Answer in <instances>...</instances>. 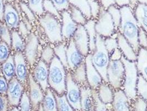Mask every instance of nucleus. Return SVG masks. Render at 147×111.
<instances>
[{"label":"nucleus","instance_id":"nucleus-1","mask_svg":"<svg viewBox=\"0 0 147 111\" xmlns=\"http://www.w3.org/2000/svg\"><path fill=\"white\" fill-rule=\"evenodd\" d=\"M119 10L121 21L118 32L124 36L137 54L140 48L138 40L140 26L133 11L129 6L119 7Z\"/></svg>","mask_w":147,"mask_h":111},{"label":"nucleus","instance_id":"nucleus-2","mask_svg":"<svg viewBox=\"0 0 147 111\" xmlns=\"http://www.w3.org/2000/svg\"><path fill=\"white\" fill-rule=\"evenodd\" d=\"M67 70L55 55L49 67L48 83L55 93L63 95L66 92Z\"/></svg>","mask_w":147,"mask_h":111},{"label":"nucleus","instance_id":"nucleus-3","mask_svg":"<svg viewBox=\"0 0 147 111\" xmlns=\"http://www.w3.org/2000/svg\"><path fill=\"white\" fill-rule=\"evenodd\" d=\"M91 54V61L94 66L100 74L103 81L108 82L107 69L110 62V54L107 52L105 44L104 38L97 33L96 48Z\"/></svg>","mask_w":147,"mask_h":111},{"label":"nucleus","instance_id":"nucleus-4","mask_svg":"<svg viewBox=\"0 0 147 111\" xmlns=\"http://www.w3.org/2000/svg\"><path fill=\"white\" fill-rule=\"evenodd\" d=\"M125 67V77L122 89L129 100H134L137 97V83L138 72L136 61H129L123 56L121 58Z\"/></svg>","mask_w":147,"mask_h":111},{"label":"nucleus","instance_id":"nucleus-5","mask_svg":"<svg viewBox=\"0 0 147 111\" xmlns=\"http://www.w3.org/2000/svg\"><path fill=\"white\" fill-rule=\"evenodd\" d=\"M39 22L51 42L58 44L64 41L61 35V25L57 18L46 13L40 17Z\"/></svg>","mask_w":147,"mask_h":111},{"label":"nucleus","instance_id":"nucleus-6","mask_svg":"<svg viewBox=\"0 0 147 111\" xmlns=\"http://www.w3.org/2000/svg\"><path fill=\"white\" fill-rule=\"evenodd\" d=\"M125 72V67L121 60H110L107 69V76L108 83L115 91L122 89Z\"/></svg>","mask_w":147,"mask_h":111},{"label":"nucleus","instance_id":"nucleus-7","mask_svg":"<svg viewBox=\"0 0 147 111\" xmlns=\"http://www.w3.org/2000/svg\"><path fill=\"white\" fill-rule=\"evenodd\" d=\"M96 33L104 38L112 36L117 32L110 14L101 6L95 24Z\"/></svg>","mask_w":147,"mask_h":111},{"label":"nucleus","instance_id":"nucleus-8","mask_svg":"<svg viewBox=\"0 0 147 111\" xmlns=\"http://www.w3.org/2000/svg\"><path fill=\"white\" fill-rule=\"evenodd\" d=\"M65 93L66 99L74 110L81 111L80 87L74 82L70 71H67Z\"/></svg>","mask_w":147,"mask_h":111},{"label":"nucleus","instance_id":"nucleus-9","mask_svg":"<svg viewBox=\"0 0 147 111\" xmlns=\"http://www.w3.org/2000/svg\"><path fill=\"white\" fill-rule=\"evenodd\" d=\"M66 57L68 71L71 72L85 62V57L79 51L74 42L73 38L68 41L66 45Z\"/></svg>","mask_w":147,"mask_h":111},{"label":"nucleus","instance_id":"nucleus-10","mask_svg":"<svg viewBox=\"0 0 147 111\" xmlns=\"http://www.w3.org/2000/svg\"><path fill=\"white\" fill-rule=\"evenodd\" d=\"M24 91V86L16 77L8 82V87L7 91L8 103L11 106H18Z\"/></svg>","mask_w":147,"mask_h":111},{"label":"nucleus","instance_id":"nucleus-11","mask_svg":"<svg viewBox=\"0 0 147 111\" xmlns=\"http://www.w3.org/2000/svg\"><path fill=\"white\" fill-rule=\"evenodd\" d=\"M73 39L79 51L83 56L86 57L90 53L89 40L87 32L83 25H78Z\"/></svg>","mask_w":147,"mask_h":111},{"label":"nucleus","instance_id":"nucleus-12","mask_svg":"<svg viewBox=\"0 0 147 111\" xmlns=\"http://www.w3.org/2000/svg\"><path fill=\"white\" fill-rule=\"evenodd\" d=\"M85 63L88 86L91 89L96 90L103 82V80L92 63L91 53H89L85 57Z\"/></svg>","mask_w":147,"mask_h":111},{"label":"nucleus","instance_id":"nucleus-13","mask_svg":"<svg viewBox=\"0 0 147 111\" xmlns=\"http://www.w3.org/2000/svg\"><path fill=\"white\" fill-rule=\"evenodd\" d=\"M61 16V35L63 41H69L71 39L78 28V25L71 18L69 11L60 12Z\"/></svg>","mask_w":147,"mask_h":111},{"label":"nucleus","instance_id":"nucleus-14","mask_svg":"<svg viewBox=\"0 0 147 111\" xmlns=\"http://www.w3.org/2000/svg\"><path fill=\"white\" fill-rule=\"evenodd\" d=\"M48 65L40 59L37 63L33 70V78L41 87L43 92H45L48 88Z\"/></svg>","mask_w":147,"mask_h":111},{"label":"nucleus","instance_id":"nucleus-15","mask_svg":"<svg viewBox=\"0 0 147 111\" xmlns=\"http://www.w3.org/2000/svg\"><path fill=\"white\" fill-rule=\"evenodd\" d=\"M14 59L15 77L23 84H24L29 77L28 75V69L25 57L23 55V52H16Z\"/></svg>","mask_w":147,"mask_h":111},{"label":"nucleus","instance_id":"nucleus-16","mask_svg":"<svg viewBox=\"0 0 147 111\" xmlns=\"http://www.w3.org/2000/svg\"><path fill=\"white\" fill-rule=\"evenodd\" d=\"M38 41L37 36L33 33L27 37L24 49V57L30 66H33L37 60Z\"/></svg>","mask_w":147,"mask_h":111},{"label":"nucleus","instance_id":"nucleus-17","mask_svg":"<svg viewBox=\"0 0 147 111\" xmlns=\"http://www.w3.org/2000/svg\"><path fill=\"white\" fill-rule=\"evenodd\" d=\"M30 87V98L34 109H37L44 98L43 91L33 78L32 74L28 77Z\"/></svg>","mask_w":147,"mask_h":111},{"label":"nucleus","instance_id":"nucleus-18","mask_svg":"<svg viewBox=\"0 0 147 111\" xmlns=\"http://www.w3.org/2000/svg\"><path fill=\"white\" fill-rule=\"evenodd\" d=\"M3 20L9 30L18 28L20 15L17 9L10 3H5Z\"/></svg>","mask_w":147,"mask_h":111},{"label":"nucleus","instance_id":"nucleus-19","mask_svg":"<svg viewBox=\"0 0 147 111\" xmlns=\"http://www.w3.org/2000/svg\"><path fill=\"white\" fill-rule=\"evenodd\" d=\"M81 111H95V101L92 90L88 86H81Z\"/></svg>","mask_w":147,"mask_h":111},{"label":"nucleus","instance_id":"nucleus-20","mask_svg":"<svg viewBox=\"0 0 147 111\" xmlns=\"http://www.w3.org/2000/svg\"><path fill=\"white\" fill-rule=\"evenodd\" d=\"M117 39L118 48L122 52L123 56L129 61H136L137 54L124 36L118 32Z\"/></svg>","mask_w":147,"mask_h":111},{"label":"nucleus","instance_id":"nucleus-21","mask_svg":"<svg viewBox=\"0 0 147 111\" xmlns=\"http://www.w3.org/2000/svg\"><path fill=\"white\" fill-rule=\"evenodd\" d=\"M129 99L122 89L114 91V97L112 102L113 111H130Z\"/></svg>","mask_w":147,"mask_h":111},{"label":"nucleus","instance_id":"nucleus-22","mask_svg":"<svg viewBox=\"0 0 147 111\" xmlns=\"http://www.w3.org/2000/svg\"><path fill=\"white\" fill-rule=\"evenodd\" d=\"M101 102L106 104H111L113 100L114 91L108 82L103 81L96 89Z\"/></svg>","mask_w":147,"mask_h":111},{"label":"nucleus","instance_id":"nucleus-23","mask_svg":"<svg viewBox=\"0 0 147 111\" xmlns=\"http://www.w3.org/2000/svg\"><path fill=\"white\" fill-rule=\"evenodd\" d=\"M136 62L138 74L147 81V49L140 48Z\"/></svg>","mask_w":147,"mask_h":111},{"label":"nucleus","instance_id":"nucleus-24","mask_svg":"<svg viewBox=\"0 0 147 111\" xmlns=\"http://www.w3.org/2000/svg\"><path fill=\"white\" fill-rule=\"evenodd\" d=\"M133 12L140 27L147 33V5L138 3Z\"/></svg>","mask_w":147,"mask_h":111},{"label":"nucleus","instance_id":"nucleus-25","mask_svg":"<svg viewBox=\"0 0 147 111\" xmlns=\"http://www.w3.org/2000/svg\"><path fill=\"white\" fill-rule=\"evenodd\" d=\"M96 20L91 18L87 21L84 25L87 32L89 40V50L90 53H92L96 48V40L97 33L95 30V24Z\"/></svg>","mask_w":147,"mask_h":111},{"label":"nucleus","instance_id":"nucleus-26","mask_svg":"<svg viewBox=\"0 0 147 111\" xmlns=\"http://www.w3.org/2000/svg\"><path fill=\"white\" fill-rule=\"evenodd\" d=\"M70 72L74 81L79 86H80V87L88 86L86 77L85 62Z\"/></svg>","mask_w":147,"mask_h":111},{"label":"nucleus","instance_id":"nucleus-27","mask_svg":"<svg viewBox=\"0 0 147 111\" xmlns=\"http://www.w3.org/2000/svg\"><path fill=\"white\" fill-rule=\"evenodd\" d=\"M42 101V107L44 111H58L57 104L54 93L48 88Z\"/></svg>","mask_w":147,"mask_h":111},{"label":"nucleus","instance_id":"nucleus-28","mask_svg":"<svg viewBox=\"0 0 147 111\" xmlns=\"http://www.w3.org/2000/svg\"><path fill=\"white\" fill-rule=\"evenodd\" d=\"M2 72L4 77L9 81L15 76V63L14 56L10 55L2 65Z\"/></svg>","mask_w":147,"mask_h":111},{"label":"nucleus","instance_id":"nucleus-29","mask_svg":"<svg viewBox=\"0 0 147 111\" xmlns=\"http://www.w3.org/2000/svg\"><path fill=\"white\" fill-rule=\"evenodd\" d=\"M26 44L22 39L20 33L16 31L11 32V47L16 52H23L24 51Z\"/></svg>","mask_w":147,"mask_h":111},{"label":"nucleus","instance_id":"nucleus-30","mask_svg":"<svg viewBox=\"0 0 147 111\" xmlns=\"http://www.w3.org/2000/svg\"><path fill=\"white\" fill-rule=\"evenodd\" d=\"M69 2L70 5L80 10L88 20L91 18L90 8L88 0H69Z\"/></svg>","mask_w":147,"mask_h":111},{"label":"nucleus","instance_id":"nucleus-31","mask_svg":"<svg viewBox=\"0 0 147 111\" xmlns=\"http://www.w3.org/2000/svg\"><path fill=\"white\" fill-rule=\"evenodd\" d=\"M66 46L64 43L61 42L58 44L57 45L54 47V51L55 55L58 58L60 61L65 67L67 71H68V65L67 62V57H66Z\"/></svg>","mask_w":147,"mask_h":111},{"label":"nucleus","instance_id":"nucleus-32","mask_svg":"<svg viewBox=\"0 0 147 111\" xmlns=\"http://www.w3.org/2000/svg\"><path fill=\"white\" fill-rule=\"evenodd\" d=\"M69 12L73 20L78 25H81L84 26L88 20L85 17V16L83 15L80 10L71 5H70Z\"/></svg>","mask_w":147,"mask_h":111},{"label":"nucleus","instance_id":"nucleus-33","mask_svg":"<svg viewBox=\"0 0 147 111\" xmlns=\"http://www.w3.org/2000/svg\"><path fill=\"white\" fill-rule=\"evenodd\" d=\"M107 11L110 14L113 22L115 30L118 32L121 21V14L119 7L116 5H113L108 8Z\"/></svg>","mask_w":147,"mask_h":111},{"label":"nucleus","instance_id":"nucleus-34","mask_svg":"<svg viewBox=\"0 0 147 111\" xmlns=\"http://www.w3.org/2000/svg\"><path fill=\"white\" fill-rule=\"evenodd\" d=\"M54 95L57 101L58 111H75L68 102L65 94L61 96L57 93H54Z\"/></svg>","mask_w":147,"mask_h":111},{"label":"nucleus","instance_id":"nucleus-35","mask_svg":"<svg viewBox=\"0 0 147 111\" xmlns=\"http://www.w3.org/2000/svg\"><path fill=\"white\" fill-rule=\"evenodd\" d=\"M137 94L147 102V81L138 74L137 83Z\"/></svg>","mask_w":147,"mask_h":111},{"label":"nucleus","instance_id":"nucleus-36","mask_svg":"<svg viewBox=\"0 0 147 111\" xmlns=\"http://www.w3.org/2000/svg\"><path fill=\"white\" fill-rule=\"evenodd\" d=\"M28 3V6L32 12L38 16H42L44 14L43 8L44 0H27Z\"/></svg>","mask_w":147,"mask_h":111},{"label":"nucleus","instance_id":"nucleus-37","mask_svg":"<svg viewBox=\"0 0 147 111\" xmlns=\"http://www.w3.org/2000/svg\"><path fill=\"white\" fill-rule=\"evenodd\" d=\"M43 8L44 11L47 13L53 15L57 18L59 21H61V16L60 13L54 5L52 0H44L43 1Z\"/></svg>","mask_w":147,"mask_h":111},{"label":"nucleus","instance_id":"nucleus-38","mask_svg":"<svg viewBox=\"0 0 147 111\" xmlns=\"http://www.w3.org/2000/svg\"><path fill=\"white\" fill-rule=\"evenodd\" d=\"M0 37L2 41L11 47V33L5 23H0Z\"/></svg>","mask_w":147,"mask_h":111},{"label":"nucleus","instance_id":"nucleus-39","mask_svg":"<svg viewBox=\"0 0 147 111\" xmlns=\"http://www.w3.org/2000/svg\"><path fill=\"white\" fill-rule=\"evenodd\" d=\"M54 56L55 53L54 50L49 45H48L44 48V50L42 52L41 59L48 65H49Z\"/></svg>","mask_w":147,"mask_h":111},{"label":"nucleus","instance_id":"nucleus-40","mask_svg":"<svg viewBox=\"0 0 147 111\" xmlns=\"http://www.w3.org/2000/svg\"><path fill=\"white\" fill-rule=\"evenodd\" d=\"M88 1L90 8L91 18L97 20L101 7V3L100 1L96 0H88Z\"/></svg>","mask_w":147,"mask_h":111},{"label":"nucleus","instance_id":"nucleus-41","mask_svg":"<svg viewBox=\"0 0 147 111\" xmlns=\"http://www.w3.org/2000/svg\"><path fill=\"white\" fill-rule=\"evenodd\" d=\"M9 46L3 41L0 42V63H3L10 56Z\"/></svg>","mask_w":147,"mask_h":111},{"label":"nucleus","instance_id":"nucleus-42","mask_svg":"<svg viewBox=\"0 0 147 111\" xmlns=\"http://www.w3.org/2000/svg\"><path fill=\"white\" fill-rule=\"evenodd\" d=\"M92 94L95 101V111H109V109L107 104H104L100 99L97 91L95 89H92Z\"/></svg>","mask_w":147,"mask_h":111},{"label":"nucleus","instance_id":"nucleus-43","mask_svg":"<svg viewBox=\"0 0 147 111\" xmlns=\"http://www.w3.org/2000/svg\"><path fill=\"white\" fill-rule=\"evenodd\" d=\"M104 44L105 47L110 55L116 48H118L117 39L112 37H107L104 38Z\"/></svg>","mask_w":147,"mask_h":111},{"label":"nucleus","instance_id":"nucleus-44","mask_svg":"<svg viewBox=\"0 0 147 111\" xmlns=\"http://www.w3.org/2000/svg\"><path fill=\"white\" fill-rule=\"evenodd\" d=\"M30 100L26 92H24L20 102V107L21 111H30Z\"/></svg>","mask_w":147,"mask_h":111},{"label":"nucleus","instance_id":"nucleus-45","mask_svg":"<svg viewBox=\"0 0 147 111\" xmlns=\"http://www.w3.org/2000/svg\"><path fill=\"white\" fill-rule=\"evenodd\" d=\"M20 6L21 8V11L26 16L28 20L30 21V22H34L36 20V17L34 14L32 12V11L29 7L28 5H27L24 2H20Z\"/></svg>","mask_w":147,"mask_h":111},{"label":"nucleus","instance_id":"nucleus-46","mask_svg":"<svg viewBox=\"0 0 147 111\" xmlns=\"http://www.w3.org/2000/svg\"><path fill=\"white\" fill-rule=\"evenodd\" d=\"M52 1L60 13L63 11H69L70 5L69 0H52Z\"/></svg>","mask_w":147,"mask_h":111},{"label":"nucleus","instance_id":"nucleus-47","mask_svg":"<svg viewBox=\"0 0 147 111\" xmlns=\"http://www.w3.org/2000/svg\"><path fill=\"white\" fill-rule=\"evenodd\" d=\"M134 109L135 111H147V102L138 96L134 99Z\"/></svg>","mask_w":147,"mask_h":111},{"label":"nucleus","instance_id":"nucleus-48","mask_svg":"<svg viewBox=\"0 0 147 111\" xmlns=\"http://www.w3.org/2000/svg\"><path fill=\"white\" fill-rule=\"evenodd\" d=\"M138 40L140 48L147 49V33L141 27H140Z\"/></svg>","mask_w":147,"mask_h":111},{"label":"nucleus","instance_id":"nucleus-49","mask_svg":"<svg viewBox=\"0 0 147 111\" xmlns=\"http://www.w3.org/2000/svg\"><path fill=\"white\" fill-rule=\"evenodd\" d=\"M8 82L4 77V76H0V94L6 95L7 94Z\"/></svg>","mask_w":147,"mask_h":111},{"label":"nucleus","instance_id":"nucleus-50","mask_svg":"<svg viewBox=\"0 0 147 111\" xmlns=\"http://www.w3.org/2000/svg\"><path fill=\"white\" fill-rule=\"evenodd\" d=\"M18 30H19V33H20L22 35V37H27L30 33V30L28 29L27 26L24 22L22 21H20L19 26H18Z\"/></svg>","mask_w":147,"mask_h":111},{"label":"nucleus","instance_id":"nucleus-51","mask_svg":"<svg viewBox=\"0 0 147 111\" xmlns=\"http://www.w3.org/2000/svg\"><path fill=\"white\" fill-rule=\"evenodd\" d=\"M8 104L7 97L0 94V111H7Z\"/></svg>","mask_w":147,"mask_h":111},{"label":"nucleus","instance_id":"nucleus-52","mask_svg":"<svg viewBox=\"0 0 147 111\" xmlns=\"http://www.w3.org/2000/svg\"><path fill=\"white\" fill-rule=\"evenodd\" d=\"M122 56H123V54L122 53V52L118 48V47L116 48L110 55V60H112V61L121 60Z\"/></svg>","mask_w":147,"mask_h":111},{"label":"nucleus","instance_id":"nucleus-53","mask_svg":"<svg viewBox=\"0 0 147 111\" xmlns=\"http://www.w3.org/2000/svg\"><path fill=\"white\" fill-rule=\"evenodd\" d=\"M100 2L101 5L106 10L111 5H116L114 0H100Z\"/></svg>","mask_w":147,"mask_h":111},{"label":"nucleus","instance_id":"nucleus-54","mask_svg":"<svg viewBox=\"0 0 147 111\" xmlns=\"http://www.w3.org/2000/svg\"><path fill=\"white\" fill-rule=\"evenodd\" d=\"M116 5L119 7H123L124 6H128L129 5L130 0H114Z\"/></svg>","mask_w":147,"mask_h":111},{"label":"nucleus","instance_id":"nucleus-55","mask_svg":"<svg viewBox=\"0 0 147 111\" xmlns=\"http://www.w3.org/2000/svg\"><path fill=\"white\" fill-rule=\"evenodd\" d=\"M5 3L3 0H0V21H3V16L5 11Z\"/></svg>","mask_w":147,"mask_h":111},{"label":"nucleus","instance_id":"nucleus-56","mask_svg":"<svg viewBox=\"0 0 147 111\" xmlns=\"http://www.w3.org/2000/svg\"><path fill=\"white\" fill-rule=\"evenodd\" d=\"M138 3H144L147 5V0H137Z\"/></svg>","mask_w":147,"mask_h":111},{"label":"nucleus","instance_id":"nucleus-57","mask_svg":"<svg viewBox=\"0 0 147 111\" xmlns=\"http://www.w3.org/2000/svg\"><path fill=\"white\" fill-rule=\"evenodd\" d=\"M3 1L4 2H6V3H11L12 2H13L14 1V0H3Z\"/></svg>","mask_w":147,"mask_h":111},{"label":"nucleus","instance_id":"nucleus-58","mask_svg":"<svg viewBox=\"0 0 147 111\" xmlns=\"http://www.w3.org/2000/svg\"><path fill=\"white\" fill-rule=\"evenodd\" d=\"M38 111H44L42 104H40V105H39V109H38Z\"/></svg>","mask_w":147,"mask_h":111},{"label":"nucleus","instance_id":"nucleus-59","mask_svg":"<svg viewBox=\"0 0 147 111\" xmlns=\"http://www.w3.org/2000/svg\"><path fill=\"white\" fill-rule=\"evenodd\" d=\"M20 111V110H18V108H16V107H15V108H13V109H12V110H11V111Z\"/></svg>","mask_w":147,"mask_h":111},{"label":"nucleus","instance_id":"nucleus-60","mask_svg":"<svg viewBox=\"0 0 147 111\" xmlns=\"http://www.w3.org/2000/svg\"><path fill=\"white\" fill-rule=\"evenodd\" d=\"M16 1H20V2H26V1H27V0H15Z\"/></svg>","mask_w":147,"mask_h":111},{"label":"nucleus","instance_id":"nucleus-61","mask_svg":"<svg viewBox=\"0 0 147 111\" xmlns=\"http://www.w3.org/2000/svg\"><path fill=\"white\" fill-rule=\"evenodd\" d=\"M109 111H113V110H112V109H111V108H110V109H109Z\"/></svg>","mask_w":147,"mask_h":111},{"label":"nucleus","instance_id":"nucleus-62","mask_svg":"<svg viewBox=\"0 0 147 111\" xmlns=\"http://www.w3.org/2000/svg\"><path fill=\"white\" fill-rule=\"evenodd\" d=\"M1 37H0V42H1Z\"/></svg>","mask_w":147,"mask_h":111},{"label":"nucleus","instance_id":"nucleus-63","mask_svg":"<svg viewBox=\"0 0 147 111\" xmlns=\"http://www.w3.org/2000/svg\"><path fill=\"white\" fill-rule=\"evenodd\" d=\"M96 1H100V0H96Z\"/></svg>","mask_w":147,"mask_h":111},{"label":"nucleus","instance_id":"nucleus-64","mask_svg":"<svg viewBox=\"0 0 147 111\" xmlns=\"http://www.w3.org/2000/svg\"></svg>","mask_w":147,"mask_h":111}]
</instances>
